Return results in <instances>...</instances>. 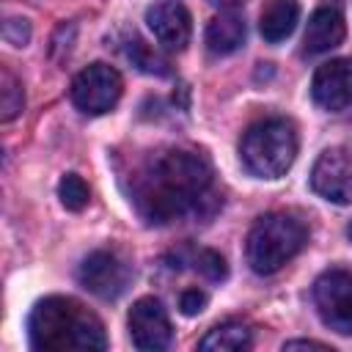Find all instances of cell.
Returning <instances> with one entry per match:
<instances>
[{
  "mask_svg": "<svg viewBox=\"0 0 352 352\" xmlns=\"http://www.w3.org/2000/svg\"><path fill=\"white\" fill-rule=\"evenodd\" d=\"M311 96L322 110L338 113L352 104V58H333L314 72Z\"/></svg>",
  "mask_w": 352,
  "mask_h": 352,
  "instance_id": "obj_10",
  "label": "cell"
},
{
  "mask_svg": "<svg viewBox=\"0 0 352 352\" xmlns=\"http://www.w3.org/2000/svg\"><path fill=\"white\" fill-rule=\"evenodd\" d=\"M245 44V19L236 11H220L206 25V50L212 55H231Z\"/></svg>",
  "mask_w": 352,
  "mask_h": 352,
  "instance_id": "obj_13",
  "label": "cell"
},
{
  "mask_svg": "<svg viewBox=\"0 0 352 352\" xmlns=\"http://www.w3.org/2000/svg\"><path fill=\"white\" fill-rule=\"evenodd\" d=\"M209 3H212V6H220L223 11H234V8H236L239 3H245V0H209Z\"/></svg>",
  "mask_w": 352,
  "mask_h": 352,
  "instance_id": "obj_23",
  "label": "cell"
},
{
  "mask_svg": "<svg viewBox=\"0 0 352 352\" xmlns=\"http://www.w3.org/2000/svg\"><path fill=\"white\" fill-rule=\"evenodd\" d=\"M3 36H6L8 44L25 47L28 38H30V25H28V19H8V22L3 25Z\"/></svg>",
  "mask_w": 352,
  "mask_h": 352,
  "instance_id": "obj_21",
  "label": "cell"
},
{
  "mask_svg": "<svg viewBox=\"0 0 352 352\" xmlns=\"http://www.w3.org/2000/svg\"><path fill=\"white\" fill-rule=\"evenodd\" d=\"M346 33V22H344V11L338 8V3H322L305 25V36H302V50L308 55H322L336 50L344 41Z\"/></svg>",
  "mask_w": 352,
  "mask_h": 352,
  "instance_id": "obj_12",
  "label": "cell"
},
{
  "mask_svg": "<svg viewBox=\"0 0 352 352\" xmlns=\"http://www.w3.org/2000/svg\"><path fill=\"white\" fill-rule=\"evenodd\" d=\"M28 336H30V346L44 352L107 346L99 316L74 297H47L36 302L28 319Z\"/></svg>",
  "mask_w": 352,
  "mask_h": 352,
  "instance_id": "obj_2",
  "label": "cell"
},
{
  "mask_svg": "<svg viewBox=\"0 0 352 352\" xmlns=\"http://www.w3.org/2000/svg\"><path fill=\"white\" fill-rule=\"evenodd\" d=\"M146 25L165 50H184L192 33V19L190 11L179 0H162L154 3L146 11Z\"/></svg>",
  "mask_w": 352,
  "mask_h": 352,
  "instance_id": "obj_11",
  "label": "cell"
},
{
  "mask_svg": "<svg viewBox=\"0 0 352 352\" xmlns=\"http://www.w3.org/2000/svg\"><path fill=\"white\" fill-rule=\"evenodd\" d=\"M311 187L330 204H352V151H322L311 168Z\"/></svg>",
  "mask_w": 352,
  "mask_h": 352,
  "instance_id": "obj_7",
  "label": "cell"
},
{
  "mask_svg": "<svg viewBox=\"0 0 352 352\" xmlns=\"http://www.w3.org/2000/svg\"><path fill=\"white\" fill-rule=\"evenodd\" d=\"M283 349H330L322 341H311V338H297V341H286Z\"/></svg>",
  "mask_w": 352,
  "mask_h": 352,
  "instance_id": "obj_22",
  "label": "cell"
},
{
  "mask_svg": "<svg viewBox=\"0 0 352 352\" xmlns=\"http://www.w3.org/2000/svg\"><path fill=\"white\" fill-rule=\"evenodd\" d=\"M88 184L82 182V176H77V173H66L63 179H60V184H58V198H60V204L66 206V209H72V212H80V209H85L88 206Z\"/></svg>",
  "mask_w": 352,
  "mask_h": 352,
  "instance_id": "obj_17",
  "label": "cell"
},
{
  "mask_svg": "<svg viewBox=\"0 0 352 352\" xmlns=\"http://www.w3.org/2000/svg\"><path fill=\"white\" fill-rule=\"evenodd\" d=\"M308 239V228L302 220L286 212H270L253 223L245 242L248 264L256 275H272L286 261H292Z\"/></svg>",
  "mask_w": 352,
  "mask_h": 352,
  "instance_id": "obj_4",
  "label": "cell"
},
{
  "mask_svg": "<svg viewBox=\"0 0 352 352\" xmlns=\"http://www.w3.org/2000/svg\"><path fill=\"white\" fill-rule=\"evenodd\" d=\"M206 300H209L206 292H201V289H184L179 294V308H182L184 316H195V314H201L206 308Z\"/></svg>",
  "mask_w": 352,
  "mask_h": 352,
  "instance_id": "obj_20",
  "label": "cell"
},
{
  "mask_svg": "<svg viewBox=\"0 0 352 352\" xmlns=\"http://www.w3.org/2000/svg\"><path fill=\"white\" fill-rule=\"evenodd\" d=\"M129 338L140 352H162L173 341L170 319L157 297H140L129 311Z\"/></svg>",
  "mask_w": 352,
  "mask_h": 352,
  "instance_id": "obj_8",
  "label": "cell"
},
{
  "mask_svg": "<svg viewBox=\"0 0 352 352\" xmlns=\"http://www.w3.org/2000/svg\"><path fill=\"white\" fill-rule=\"evenodd\" d=\"M250 344H253V336L242 322H223V324L212 327L198 341V349H204V352H239V349H248Z\"/></svg>",
  "mask_w": 352,
  "mask_h": 352,
  "instance_id": "obj_15",
  "label": "cell"
},
{
  "mask_svg": "<svg viewBox=\"0 0 352 352\" xmlns=\"http://www.w3.org/2000/svg\"><path fill=\"white\" fill-rule=\"evenodd\" d=\"M212 187V165L190 148L148 154L129 179V198L146 223L162 226L192 212Z\"/></svg>",
  "mask_w": 352,
  "mask_h": 352,
  "instance_id": "obj_1",
  "label": "cell"
},
{
  "mask_svg": "<svg viewBox=\"0 0 352 352\" xmlns=\"http://www.w3.org/2000/svg\"><path fill=\"white\" fill-rule=\"evenodd\" d=\"M77 278L91 294L102 300H116L129 283V267L110 250H94L80 264Z\"/></svg>",
  "mask_w": 352,
  "mask_h": 352,
  "instance_id": "obj_9",
  "label": "cell"
},
{
  "mask_svg": "<svg viewBox=\"0 0 352 352\" xmlns=\"http://www.w3.org/2000/svg\"><path fill=\"white\" fill-rule=\"evenodd\" d=\"M192 264H195V270H198L201 275H206L209 280H223V278L228 275L223 256L214 253V250H198V253L192 256Z\"/></svg>",
  "mask_w": 352,
  "mask_h": 352,
  "instance_id": "obj_19",
  "label": "cell"
},
{
  "mask_svg": "<svg viewBox=\"0 0 352 352\" xmlns=\"http://www.w3.org/2000/svg\"><path fill=\"white\" fill-rule=\"evenodd\" d=\"M121 91H124L121 74L102 60L85 66L72 80V102L77 110H82L88 116H102V113L113 110L121 99Z\"/></svg>",
  "mask_w": 352,
  "mask_h": 352,
  "instance_id": "obj_5",
  "label": "cell"
},
{
  "mask_svg": "<svg viewBox=\"0 0 352 352\" xmlns=\"http://www.w3.org/2000/svg\"><path fill=\"white\" fill-rule=\"evenodd\" d=\"M297 157V129L289 118H264L248 126L239 140L242 168L256 179L283 176Z\"/></svg>",
  "mask_w": 352,
  "mask_h": 352,
  "instance_id": "obj_3",
  "label": "cell"
},
{
  "mask_svg": "<svg viewBox=\"0 0 352 352\" xmlns=\"http://www.w3.org/2000/svg\"><path fill=\"white\" fill-rule=\"evenodd\" d=\"M129 58H132V63H135L138 69H143V72L168 74L165 58H162L157 50H151V47H148L143 38H138V36H132V41H129Z\"/></svg>",
  "mask_w": 352,
  "mask_h": 352,
  "instance_id": "obj_18",
  "label": "cell"
},
{
  "mask_svg": "<svg viewBox=\"0 0 352 352\" xmlns=\"http://www.w3.org/2000/svg\"><path fill=\"white\" fill-rule=\"evenodd\" d=\"M297 22H300L297 0H270L258 16V30H261L264 41L278 44L294 33Z\"/></svg>",
  "mask_w": 352,
  "mask_h": 352,
  "instance_id": "obj_14",
  "label": "cell"
},
{
  "mask_svg": "<svg viewBox=\"0 0 352 352\" xmlns=\"http://www.w3.org/2000/svg\"><path fill=\"white\" fill-rule=\"evenodd\" d=\"M349 239H352V223H349Z\"/></svg>",
  "mask_w": 352,
  "mask_h": 352,
  "instance_id": "obj_24",
  "label": "cell"
},
{
  "mask_svg": "<svg viewBox=\"0 0 352 352\" xmlns=\"http://www.w3.org/2000/svg\"><path fill=\"white\" fill-rule=\"evenodd\" d=\"M22 104H25V94H22V85L19 80L3 66L0 69V118L3 121H11L22 113Z\"/></svg>",
  "mask_w": 352,
  "mask_h": 352,
  "instance_id": "obj_16",
  "label": "cell"
},
{
  "mask_svg": "<svg viewBox=\"0 0 352 352\" xmlns=\"http://www.w3.org/2000/svg\"><path fill=\"white\" fill-rule=\"evenodd\" d=\"M314 302L324 327L352 336V272L327 270L314 283Z\"/></svg>",
  "mask_w": 352,
  "mask_h": 352,
  "instance_id": "obj_6",
  "label": "cell"
}]
</instances>
